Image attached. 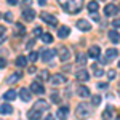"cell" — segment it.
Returning a JSON list of instances; mask_svg holds the SVG:
<instances>
[{
    "label": "cell",
    "mask_w": 120,
    "mask_h": 120,
    "mask_svg": "<svg viewBox=\"0 0 120 120\" xmlns=\"http://www.w3.org/2000/svg\"><path fill=\"white\" fill-rule=\"evenodd\" d=\"M58 3L69 15H77L83 7V0H58Z\"/></svg>",
    "instance_id": "obj_1"
},
{
    "label": "cell",
    "mask_w": 120,
    "mask_h": 120,
    "mask_svg": "<svg viewBox=\"0 0 120 120\" xmlns=\"http://www.w3.org/2000/svg\"><path fill=\"white\" fill-rule=\"evenodd\" d=\"M75 115H77V119H80V120L88 119V117L91 115V107H90L88 104L82 102V104L77 106V109H75Z\"/></svg>",
    "instance_id": "obj_2"
},
{
    "label": "cell",
    "mask_w": 120,
    "mask_h": 120,
    "mask_svg": "<svg viewBox=\"0 0 120 120\" xmlns=\"http://www.w3.org/2000/svg\"><path fill=\"white\" fill-rule=\"evenodd\" d=\"M40 18H42V21H45L46 24H50V26H56V24H58V19H56V16H53L51 13H46V11H42Z\"/></svg>",
    "instance_id": "obj_3"
},
{
    "label": "cell",
    "mask_w": 120,
    "mask_h": 120,
    "mask_svg": "<svg viewBox=\"0 0 120 120\" xmlns=\"http://www.w3.org/2000/svg\"><path fill=\"white\" fill-rule=\"evenodd\" d=\"M50 82L53 83V85H64L67 82V79H66L64 74H55L50 77Z\"/></svg>",
    "instance_id": "obj_4"
},
{
    "label": "cell",
    "mask_w": 120,
    "mask_h": 120,
    "mask_svg": "<svg viewBox=\"0 0 120 120\" xmlns=\"http://www.w3.org/2000/svg\"><path fill=\"white\" fill-rule=\"evenodd\" d=\"M40 55H42V59H43L45 63H48V61H51L56 56V50H53V48H50V50H42Z\"/></svg>",
    "instance_id": "obj_5"
},
{
    "label": "cell",
    "mask_w": 120,
    "mask_h": 120,
    "mask_svg": "<svg viewBox=\"0 0 120 120\" xmlns=\"http://www.w3.org/2000/svg\"><path fill=\"white\" fill-rule=\"evenodd\" d=\"M30 91L35 93V94H43L45 93V88H43V85L38 82V80H35V82L30 83Z\"/></svg>",
    "instance_id": "obj_6"
},
{
    "label": "cell",
    "mask_w": 120,
    "mask_h": 120,
    "mask_svg": "<svg viewBox=\"0 0 120 120\" xmlns=\"http://www.w3.org/2000/svg\"><path fill=\"white\" fill-rule=\"evenodd\" d=\"M56 117L59 120H67V117H69V107H67V106H61V107L56 111Z\"/></svg>",
    "instance_id": "obj_7"
},
{
    "label": "cell",
    "mask_w": 120,
    "mask_h": 120,
    "mask_svg": "<svg viewBox=\"0 0 120 120\" xmlns=\"http://www.w3.org/2000/svg\"><path fill=\"white\" fill-rule=\"evenodd\" d=\"M34 109H37L38 112H45L50 109V104L45 101V99H38V101H35V104H34Z\"/></svg>",
    "instance_id": "obj_8"
},
{
    "label": "cell",
    "mask_w": 120,
    "mask_h": 120,
    "mask_svg": "<svg viewBox=\"0 0 120 120\" xmlns=\"http://www.w3.org/2000/svg\"><path fill=\"white\" fill-rule=\"evenodd\" d=\"M58 55H59V59H61L63 63H66V61L71 58V51H69L67 46H61V48L58 50Z\"/></svg>",
    "instance_id": "obj_9"
},
{
    "label": "cell",
    "mask_w": 120,
    "mask_h": 120,
    "mask_svg": "<svg viewBox=\"0 0 120 120\" xmlns=\"http://www.w3.org/2000/svg\"><path fill=\"white\" fill-rule=\"evenodd\" d=\"M88 56L93 58V59H99V56H101V48L98 45H93L88 48Z\"/></svg>",
    "instance_id": "obj_10"
},
{
    "label": "cell",
    "mask_w": 120,
    "mask_h": 120,
    "mask_svg": "<svg viewBox=\"0 0 120 120\" xmlns=\"http://www.w3.org/2000/svg\"><path fill=\"white\" fill-rule=\"evenodd\" d=\"M77 27L80 29V30H83V32H86V30L91 29V24H90L86 19H79V21H77Z\"/></svg>",
    "instance_id": "obj_11"
},
{
    "label": "cell",
    "mask_w": 120,
    "mask_h": 120,
    "mask_svg": "<svg viewBox=\"0 0 120 120\" xmlns=\"http://www.w3.org/2000/svg\"><path fill=\"white\" fill-rule=\"evenodd\" d=\"M21 79H22V74L18 71V72H13V74L7 79V83H8V85H13V83H16L18 80H21Z\"/></svg>",
    "instance_id": "obj_12"
},
{
    "label": "cell",
    "mask_w": 120,
    "mask_h": 120,
    "mask_svg": "<svg viewBox=\"0 0 120 120\" xmlns=\"http://www.w3.org/2000/svg\"><path fill=\"white\" fill-rule=\"evenodd\" d=\"M117 11H119V8H117V5H114V3H107L106 8H104L106 16H112V15H115Z\"/></svg>",
    "instance_id": "obj_13"
},
{
    "label": "cell",
    "mask_w": 120,
    "mask_h": 120,
    "mask_svg": "<svg viewBox=\"0 0 120 120\" xmlns=\"http://www.w3.org/2000/svg\"><path fill=\"white\" fill-rule=\"evenodd\" d=\"M27 119L29 120H40V119H42V112H38L37 109L32 107V109L27 112Z\"/></svg>",
    "instance_id": "obj_14"
},
{
    "label": "cell",
    "mask_w": 120,
    "mask_h": 120,
    "mask_svg": "<svg viewBox=\"0 0 120 120\" xmlns=\"http://www.w3.org/2000/svg\"><path fill=\"white\" fill-rule=\"evenodd\" d=\"M22 18L26 19V21H32V19L35 18V11L32 8H26L22 11Z\"/></svg>",
    "instance_id": "obj_15"
},
{
    "label": "cell",
    "mask_w": 120,
    "mask_h": 120,
    "mask_svg": "<svg viewBox=\"0 0 120 120\" xmlns=\"http://www.w3.org/2000/svg\"><path fill=\"white\" fill-rule=\"evenodd\" d=\"M0 114H3V115H10V114H13V106L11 104H2L0 106Z\"/></svg>",
    "instance_id": "obj_16"
},
{
    "label": "cell",
    "mask_w": 120,
    "mask_h": 120,
    "mask_svg": "<svg viewBox=\"0 0 120 120\" xmlns=\"http://www.w3.org/2000/svg\"><path fill=\"white\" fill-rule=\"evenodd\" d=\"M75 77H77V80H79V82H86L90 75H88V72H86L85 69H80V71L75 74Z\"/></svg>",
    "instance_id": "obj_17"
},
{
    "label": "cell",
    "mask_w": 120,
    "mask_h": 120,
    "mask_svg": "<svg viewBox=\"0 0 120 120\" xmlns=\"http://www.w3.org/2000/svg\"><path fill=\"white\" fill-rule=\"evenodd\" d=\"M69 34H71V29L67 27V26H61L59 30H58V37L59 38H66Z\"/></svg>",
    "instance_id": "obj_18"
},
{
    "label": "cell",
    "mask_w": 120,
    "mask_h": 120,
    "mask_svg": "<svg viewBox=\"0 0 120 120\" xmlns=\"http://www.w3.org/2000/svg\"><path fill=\"white\" fill-rule=\"evenodd\" d=\"M107 35H109V38H111L112 43H119L120 42V34L117 32V30H109Z\"/></svg>",
    "instance_id": "obj_19"
},
{
    "label": "cell",
    "mask_w": 120,
    "mask_h": 120,
    "mask_svg": "<svg viewBox=\"0 0 120 120\" xmlns=\"http://www.w3.org/2000/svg\"><path fill=\"white\" fill-rule=\"evenodd\" d=\"M19 98L22 99V101H30V93H29V90L27 88H21L19 90Z\"/></svg>",
    "instance_id": "obj_20"
},
{
    "label": "cell",
    "mask_w": 120,
    "mask_h": 120,
    "mask_svg": "<svg viewBox=\"0 0 120 120\" xmlns=\"http://www.w3.org/2000/svg\"><path fill=\"white\" fill-rule=\"evenodd\" d=\"M3 98H5L7 101H13V99H16V98H18V93L15 91V90H8V91H5Z\"/></svg>",
    "instance_id": "obj_21"
},
{
    "label": "cell",
    "mask_w": 120,
    "mask_h": 120,
    "mask_svg": "<svg viewBox=\"0 0 120 120\" xmlns=\"http://www.w3.org/2000/svg\"><path fill=\"white\" fill-rule=\"evenodd\" d=\"M77 94L80 96V98H88L90 96V90L83 85V86H79V90H77Z\"/></svg>",
    "instance_id": "obj_22"
},
{
    "label": "cell",
    "mask_w": 120,
    "mask_h": 120,
    "mask_svg": "<svg viewBox=\"0 0 120 120\" xmlns=\"http://www.w3.org/2000/svg\"><path fill=\"white\" fill-rule=\"evenodd\" d=\"M86 8H88V11H90V13H96V11H98V8H99V3H98L96 0H91V2L86 5Z\"/></svg>",
    "instance_id": "obj_23"
},
{
    "label": "cell",
    "mask_w": 120,
    "mask_h": 120,
    "mask_svg": "<svg viewBox=\"0 0 120 120\" xmlns=\"http://www.w3.org/2000/svg\"><path fill=\"white\" fill-rule=\"evenodd\" d=\"M112 112H114L112 106H107V109L102 112V120H112Z\"/></svg>",
    "instance_id": "obj_24"
},
{
    "label": "cell",
    "mask_w": 120,
    "mask_h": 120,
    "mask_svg": "<svg viewBox=\"0 0 120 120\" xmlns=\"http://www.w3.org/2000/svg\"><path fill=\"white\" fill-rule=\"evenodd\" d=\"M91 69H93V75H94V77H102V75H104V71H102L99 66L93 64V66H91Z\"/></svg>",
    "instance_id": "obj_25"
},
{
    "label": "cell",
    "mask_w": 120,
    "mask_h": 120,
    "mask_svg": "<svg viewBox=\"0 0 120 120\" xmlns=\"http://www.w3.org/2000/svg\"><path fill=\"white\" fill-rule=\"evenodd\" d=\"M16 66H18V67H26V66H27V58H26V56H18Z\"/></svg>",
    "instance_id": "obj_26"
},
{
    "label": "cell",
    "mask_w": 120,
    "mask_h": 120,
    "mask_svg": "<svg viewBox=\"0 0 120 120\" xmlns=\"http://www.w3.org/2000/svg\"><path fill=\"white\" fill-rule=\"evenodd\" d=\"M117 55H119V51H117L115 48H109V50H106V56H107L111 61H112V59H114Z\"/></svg>",
    "instance_id": "obj_27"
},
{
    "label": "cell",
    "mask_w": 120,
    "mask_h": 120,
    "mask_svg": "<svg viewBox=\"0 0 120 120\" xmlns=\"http://www.w3.org/2000/svg\"><path fill=\"white\" fill-rule=\"evenodd\" d=\"M42 42H43V43H51V42H53V35H51V34H42Z\"/></svg>",
    "instance_id": "obj_28"
},
{
    "label": "cell",
    "mask_w": 120,
    "mask_h": 120,
    "mask_svg": "<svg viewBox=\"0 0 120 120\" xmlns=\"http://www.w3.org/2000/svg\"><path fill=\"white\" fill-rule=\"evenodd\" d=\"M91 104L94 106V107L99 106V104H101V96H99V94H94V96L91 98Z\"/></svg>",
    "instance_id": "obj_29"
},
{
    "label": "cell",
    "mask_w": 120,
    "mask_h": 120,
    "mask_svg": "<svg viewBox=\"0 0 120 120\" xmlns=\"http://www.w3.org/2000/svg\"><path fill=\"white\" fill-rule=\"evenodd\" d=\"M16 32H18L19 35H24L26 34V29H24V26L21 22H16Z\"/></svg>",
    "instance_id": "obj_30"
},
{
    "label": "cell",
    "mask_w": 120,
    "mask_h": 120,
    "mask_svg": "<svg viewBox=\"0 0 120 120\" xmlns=\"http://www.w3.org/2000/svg\"><path fill=\"white\" fill-rule=\"evenodd\" d=\"M86 56H88V55H79V56H77V64L83 66L85 63H86Z\"/></svg>",
    "instance_id": "obj_31"
},
{
    "label": "cell",
    "mask_w": 120,
    "mask_h": 120,
    "mask_svg": "<svg viewBox=\"0 0 120 120\" xmlns=\"http://www.w3.org/2000/svg\"><path fill=\"white\" fill-rule=\"evenodd\" d=\"M38 79H40V80H46V79H50L48 71H42V72H38Z\"/></svg>",
    "instance_id": "obj_32"
},
{
    "label": "cell",
    "mask_w": 120,
    "mask_h": 120,
    "mask_svg": "<svg viewBox=\"0 0 120 120\" xmlns=\"http://www.w3.org/2000/svg\"><path fill=\"white\" fill-rule=\"evenodd\" d=\"M27 58H29V61H32V63H35V61L38 59V53H35V51H30V55H29Z\"/></svg>",
    "instance_id": "obj_33"
},
{
    "label": "cell",
    "mask_w": 120,
    "mask_h": 120,
    "mask_svg": "<svg viewBox=\"0 0 120 120\" xmlns=\"http://www.w3.org/2000/svg\"><path fill=\"white\" fill-rule=\"evenodd\" d=\"M51 101L53 102H59L61 101V96H59V93H51Z\"/></svg>",
    "instance_id": "obj_34"
},
{
    "label": "cell",
    "mask_w": 120,
    "mask_h": 120,
    "mask_svg": "<svg viewBox=\"0 0 120 120\" xmlns=\"http://www.w3.org/2000/svg\"><path fill=\"white\" fill-rule=\"evenodd\" d=\"M3 19H5L7 22H11V21H13V15L8 11V13H5V15H3Z\"/></svg>",
    "instance_id": "obj_35"
},
{
    "label": "cell",
    "mask_w": 120,
    "mask_h": 120,
    "mask_svg": "<svg viewBox=\"0 0 120 120\" xmlns=\"http://www.w3.org/2000/svg\"><path fill=\"white\" fill-rule=\"evenodd\" d=\"M107 79H109V80H114V79H115V71H114V69H109V72H107Z\"/></svg>",
    "instance_id": "obj_36"
},
{
    "label": "cell",
    "mask_w": 120,
    "mask_h": 120,
    "mask_svg": "<svg viewBox=\"0 0 120 120\" xmlns=\"http://www.w3.org/2000/svg\"><path fill=\"white\" fill-rule=\"evenodd\" d=\"M42 34H43V32H42V29H40V27L34 29V35H35V37H42Z\"/></svg>",
    "instance_id": "obj_37"
},
{
    "label": "cell",
    "mask_w": 120,
    "mask_h": 120,
    "mask_svg": "<svg viewBox=\"0 0 120 120\" xmlns=\"http://www.w3.org/2000/svg\"><path fill=\"white\" fill-rule=\"evenodd\" d=\"M112 26H114L115 29H120V19H119V18L114 19V21H112Z\"/></svg>",
    "instance_id": "obj_38"
},
{
    "label": "cell",
    "mask_w": 120,
    "mask_h": 120,
    "mask_svg": "<svg viewBox=\"0 0 120 120\" xmlns=\"http://www.w3.org/2000/svg\"><path fill=\"white\" fill-rule=\"evenodd\" d=\"M5 66H7V59H5L3 56H0V69H3Z\"/></svg>",
    "instance_id": "obj_39"
},
{
    "label": "cell",
    "mask_w": 120,
    "mask_h": 120,
    "mask_svg": "<svg viewBox=\"0 0 120 120\" xmlns=\"http://www.w3.org/2000/svg\"><path fill=\"white\" fill-rule=\"evenodd\" d=\"M30 5H32V2H30V0H24V2H22V7H24V10H26V8H30Z\"/></svg>",
    "instance_id": "obj_40"
},
{
    "label": "cell",
    "mask_w": 120,
    "mask_h": 120,
    "mask_svg": "<svg viewBox=\"0 0 120 120\" xmlns=\"http://www.w3.org/2000/svg\"><path fill=\"white\" fill-rule=\"evenodd\" d=\"M34 45H35V40H34V38H30V40H29V42H27V45H26V48H27V50H29V48H32V46H34Z\"/></svg>",
    "instance_id": "obj_41"
},
{
    "label": "cell",
    "mask_w": 120,
    "mask_h": 120,
    "mask_svg": "<svg viewBox=\"0 0 120 120\" xmlns=\"http://www.w3.org/2000/svg\"><path fill=\"white\" fill-rule=\"evenodd\" d=\"M27 72L29 74H35V72H37V67H35V66H30V67L27 69Z\"/></svg>",
    "instance_id": "obj_42"
},
{
    "label": "cell",
    "mask_w": 120,
    "mask_h": 120,
    "mask_svg": "<svg viewBox=\"0 0 120 120\" xmlns=\"http://www.w3.org/2000/svg\"><path fill=\"white\" fill-rule=\"evenodd\" d=\"M101 63H102V64H109V63H111V59L106 56V58H101Z\"/></svg>",
    "instance_id": "obj_43"
},
{
    "label": "cell",
    "mask_w": 120,
    "mask_h": 120,
    "mask_svg": "<svg viewBox=\"0 0 120 120\" xmlns=\"http://www.w3.org/2000/svg\"><path fill=\"white\" fill-rule=\"evenodd\" d=\"M7 2H8V5H18L19 0H7Z\"/></svg>",
    "instance_id": "obj_44"
},
{
    "label": "cell",
    "mask_w": 120,
    "mask_h": 120,
    "mask_svg": "<svg viewBox=\"0 0 120 120\" xmlns=\"http://www.w3.org/2000/svg\"><path fill=\"white\" fill-rule=\"evenodd\" d=\"M91 18L94 19V21H99V16H98L96 13H91Z\"/></svg>",
    "instance_id": "obj_45"
},
{
    "label": "cell",
    "mask_w": 120,
    "mask_h": 120,
    "mask_svg": "<svg viewBox=\"0 0 120 120\" xmlns=\"http://www.w3.org/2000/svg\"><path fill=\"white\" fill-rule=\"evenodd\" d=\"M43 120H55V117H53V115H46Z\"/></svg>",
    "instance_id": "obj_46"
},
{
    "label": "cell",
    "mask_w": 120,
    "mask_h": 120,
    "mask_svg": "<svg viewBox=\"0 0 120 120\" xmlns=\"http://www.w3.org/2000/svg\"><path fill=\"white\" fill-rule=\"evenodd\" d=\"M3 32H5V27H3V26H0V37L3 35Z\"/></svg>",
    "instance_id": "obj_47"
},
{
    "label": "cell",
    "mask_w": 120,
    "mask_h": 120,
    "mask_svg": "<svg viewBox=\"0 0 120 120\" xmlns=\"http://www.w3.org/2000/svg\"><path fill=\"white\" fill-rule=\"evenodd\" d=\"M45 3H46V0H38V5H42V7H43Z\"/></svg>",
    "instance_id": "obj_48"
},
{
    "label": "cell",
    "mask_w": 120,
    "mask_h": 120,
    "mask_svg": "<svg viewBox=\"0 0 120 120\" xmlns=\"http://www.w3.org/2000/svg\"><path fill=\"white\" fill-rule=\"evenodd\" d=\"M98 86H99V88H106V86H107V83H99Z\"/></svg>",
    "instance_id": "obj_49"
},
{
    "label": "cell",
    "mask_w": 120,
    "mask_h": 120,
    "mask_svg": "<svg viewBox=\"0 0 120 120\" xmlns=\"http://www.w3.org/2000/svg\"><path fill=\"white\" fill-rule=\"evenodd\" d=\"M115 120H120V115H119V117H115Z\"/></svg>",
    "instance_id": "obj_50"
},
{
    "label": "cell",
    "mask_w": 120,
    "mask_h": 120,
    "mask_svg": "<svg viewBox=\"0 0 120 120\" xmlns=\"http://www.w3.org/2000/svg\"><path fill=\"white\" fill-rule=\"evenodd\" d=\"M119 67H120V61H119Z\"/></svg>",
    "instance_id": "obj_51"
},
{
    "label": "cell",
    "mask_w": 120,
    "mask_h": 120,
    "mask_svg": "<svg viewBox=\"0 0 120 120\" xmlns=\"http://www.w3.org/2000/svg\"><path fill=\"white\" fill-rule=\"evenodd\" d=\"M0 18H2V15H0Z\"/></svg>",
    "instance_id": "obj_52"
}]
</instances>
